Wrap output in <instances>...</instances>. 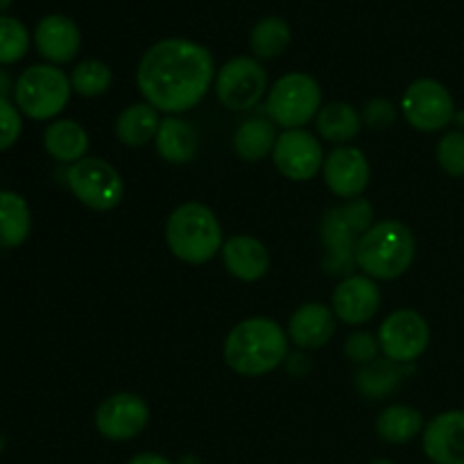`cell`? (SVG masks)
Segmentation results:
<instances>
[{
  "mask_svg": "<svg viewBox=\"0 0 464 464\" xmlns=\"http://www.w3.org/2000/svg\"><path fill=\"white\" fill-rule=\"evenodd\" d=\"M216 80V62L208 48L190 39H163L150 45L136 68V86L157 111H190L207 98Z\"/></svg>",
  "mask_w": 464,
  "mask_h": 464,
  "instance_id": "1",
  "label": "cell"
},
{
  "mask_svg": "<svg viewBox=\"0 0 464 464\" xmlns=\"http://www.w3.org/2000/svg\"><path fill=\"white\" fill-rule=\"evenodd\" d=\"M288 358V334L270 317L238 322L225 340V362L240 376H266Z\"/></svg>",
  "mask_w": 464,
  "mask_h": 464,
  "instance_id": "2",
  "label": "cell"
},
{
  "mask_svg": "<svg viewBox=\"0 0 464 464\" xmlns=\"http://www.w3.org/2000/svg\"><path fill=\"white\" fill-rule=\"evenodd\" d=\"M417 240L411 227L399 220H381L356 245V266L374 281H392L411 270Z\"/></svg>",
  "mask_w": 464,
  "mask_h": 464,
  "instance_id": "3",
  "label": "cell"
},
{
  "mask_svg": "<svg viewBox=\"0 0 464 464\" xmlns=\"http://www.w3.org/2000/svg\"><path fill=\"white\" fill-rule=\"evenodd\" d=\"M166 243L179 261L204 266L222 252V227L216 213L199 202H186L166 222Z\"/></svg>",
  "mask_w": 464,
  "mask_h": 464,
  "instance_id": "4",
  "label": "cell"
},
{
  "mask_svg": "<svg viewBox=\"0 0 464 464\" xmlns=\"http://www.w3.org/2000/svg\"><path fill=\"white\" fill-rule=\"evenodd\" d=\"M71 93V75L53 63H34L16 77L14 104L30 121L53 122L68 107Z\"/></svg>",
  "mask_w": 464,
  "mask_h": 464,
  "instance_id": "5",
  "label": "cell"
},
{
  "mask_svg": "<svg viewBox=\"0 0 464 464\" xmlns=\"http://www.w3.org/2000/svg\"><path fill=\"white\" fill-rule=\"evenodd\" d=\"M322 109V89L308 72H288L272 84L266 111L276 127L304 130Z\"/></svg>",
  "mask_w": 464,
  "mask_h": 464,
  "instance_id": "6",
  "label": "cell"
},
{
  "mask_svg": "<svg viewBox=\"0 0 464 464\" xmlns=\"http://www.w3.org/2000/svg\"><path fill=\"white\" fill-rule=\"evenodd\" d=\"M66 184L77 202L91 211H113L125 198L121 172L98 157H86L68 166Z\"/></svg>",
  "mask_w": 464,
  "mask_h": 464,
  "instance_id": "7",
  "label": "cell"
},
{
  "mask_svg": "<svg viewBox=\"0 0 464 464\" xmlns=\"http://www.w3.org/2000/svg\"><path fill=\"white\" fill-rule=\"evenodd\" d=\"M401 113L417 131H440L456 118V102L442 82L420 77L403 91Z\"/></svg>",
  "mask_w": 464,
  "mask_h": 464,
  "instance_id": "8",
  "label": "cell"
},
{
  "mask_svg": "<svg viewBox=\"0 0 464 464\" xmlns=\"http://www.w3.org/2000/svg\"><path fill=\"white\" fill-rule=\"evenodd\" d=\"M267 91V72L254 57H234L218 71L216 95L229 111L256 107Z\"/></svg>",
  "mask_w": 464,
  "mask_h": 464,
  "instance_id": "9",
  "label": "cell"
},
{
  "mask_svg": "<svg viewBox=\"0 0 464 464\" xmlns=\"http://www.w3.org/2000/svg\"><path fill=\"white\" fill-rule=\"evenodd\" d=\"M429 322L412 308L394 311L379 329V344L385 358L397 365H412L429 349Z\"/></svg>",
  "mask_w": 464,
  "mask_h": 464,
  "instance_id": "10",
  "label": "cell"
},
{
  "mask_svg": "<svg viewBox=\"0 0 464 464\" xmlns=\"http://www.w3.org/2000/svg\"><path fill=\"white\" fill-rule=\"evenodd\" d=\"M324 159L322 143L306 130H285L272 150L276 170L293 181L313 179L324 166Z\"/></svg>",
  "mask_w": 464,
  "mask_h": 464,
  "instance_id": "11",
  "label": "cell"
},
{
  "mask_svg": "<svg viewBox=\"0 0 464 464\" xmlns=\"http://www.w3.org/2000/svg\"><path fill=\"white\" fill-rule=\"evenodd\" d=\"M150 421V408L143 397L118 392L104 399L95 411V429L111 442H127L139 438Z\"/></svg>",
  "mask_w": 464,
  "mask_h": 464,
  "instance_id": "12",
  "label": "cell"
},
{
  "mask_svg": "<svg viewBox=\"0 0 464 464\" xmlns=\"http://www.w3.org/2000/svg\"><path fill=\"white\" fill-rule=\"evenodd\" d=\"M322 175L331 193L343 199H356L365 193L370 184V161L365 152L353 145H340L334 152L326 154Z\"/></svg>",
  "mask_w": 464,
  "mask_h": 464,
  "instance_id": "13",
  "label": "cell"
},
{
  "mask_svg": "<svg viewBox=\"0 0 464 464\" xmlns=\"http://www.w3.org/2000/svg\"><path fill=\"white\" fill-rule=\"evenodd\" d=\"M322 243H324L326 254L322 267L326 270V275L334 276H352L353 267L356 266V245L358 236L353 234L352 227L347 225L343 216V208L334 207L324 213L320 225Z\"/></svg>",
  "mask_w": 464,
  "mask_h": 464,
  "instance_id": "14",
  "label": "cell"
},
{
  "mask_svg": "<svg viewBox=\"0 0 464 464\" xmlns=\"http://www.w3.org/2000/svg\"><path fill=\"white\" fill-rule=\"evenodd\" d=\"M381 308V288L372 276H344L334 293V313L344 324L358 326L370 322Z\"/></svg>",
  "mask_w": 464,
  "mask_h": 464,
  "instance_id": "15",
  "label": "cell"
},
{
  "mask_svg": "<svg viewBox=\"0 0 464 464\" xmlns=\"http://www.w3.org/2000/svg\"><path fill=\"white\" fill-rule=\"evenodd\" d=\"M421 449L433 464H464V411H449L421 430Z\"/></svg>",
  "mask_w": 464,
  "mask_h": 464,
  "instance_id": "16",
  "label": "cell"
},
{
  "mask_svg": "<svg viewBox=\"0 0 464 464\" xmlns=\"http://www.w3.org/2000/svg\"><path fill=\"white\" fill-rule=\"evenodd\" d=\"M36 53L53 66L72 62L80 53L82 34L77 23L63 14H48L34 27Z\"/></svg>",
  "mask_w": 464,
  "mask_h": 464,
  "instance_id": "17",
  "label": "cell"
},
{
  "mask_svg": "<svg viewBox=\"0 0 464 464\" xmlns=\"http://www.w3.org/2000/svg\"><path fill=\"white\" fill-rule=\"evenodd\" d=\"M222 261H225L227 272L245 284L263 279L270 270V252L266 245L254 236H231L222 245Z\"/></svg>",
  "mask_w": 464,
  "mask_h": 464,
  "instance_id": "18",
  "label": "cell"
},
{
  "mask_svg": "<svg viewBox=\"0 0 464 464\" xmlns=\"http://www.w3.org/2000/svg\"><path fill=\"white\" fill-rule=\"evenodd\" d=\"M335 313L334 308L324 306L320 302L302 304L293 313L288 322V338L290 343L297 344L299 349H320L334 338L335 334Z\"/></svg>",
  "mask_w": 464,
  "mask_h": 464,
  "instance_id": "19",
  "label": "cell"
},
{
  "mask_svg": "<svg viewBox=\"0 0 464 464\" xmlns=\"http://www.w3.org/2000/svg\"><path fill=\"white\" fill-rule=\"evenodd\" d=\"M89 145V131L71 118H57L44 131L45 152L57 163L72 166V163L82 161V159H86Z\"/></svg>",
  "mask_w": 464,
  "mask_h": 464,
  "instance_id": "20",
  "label": "cell"
},
{
  "mask_svg": "<svg viewBox=\"0 0 464 464\" xmlns=\"http://www.w3.org/2000/svg\"><path fill=\"white\" fill-rule=\"evenodd\" d=\"M154 145H157V154L163 161L172 163V166H184V163L193 161L195 154H198V131L184 118L168 116L161 121Z\"/></svg>",
  "mask_w": 464,
  "mask_h": 464,
  "instance_id": "21",
  "label": "cell"
},
{
  "mask_svg": "<svg viewBox=\"0 0 464 464\" xmlns=\"http://www.w3.org/2000/svg\"><path fill=\"white\" fill-rule=\"evenodd\" d=\"M32 234L30 204L16 190H0V249H16Z\"/></svg>",
  "mask_w": 464,
  "mask_h": 464,
  "instance_id": "22",
  "label": "cell"
},
{
  "mask_svg": "<svg viewBox=\"0 0 464 464\" xmlns=\"http://www.w3.org/2000/svg\"><path fill=\"white\" fill-rule=\"evenodd\" d=\"M159 127H161V118L157 109L148 102H136L118 116L116 136L127 148H143L157 139Z\"/></svg>",
  "mask_w": 464,
  "mask_h": 464,
  "instance_id": "23",
  "label": "cell"
},
{
  "mask_svg": "<svg viewBox=\"0 0 464 464\" xmlns=\"http://www.w3.org/2000/svg\"><path fill=\"white\" fill-rule=\"evenodd\" d=\"M411 372V365H397L390 358H376V361L361 365L356 372V388L367 399H388L394 390L401 385L403 376Z\"/></svg>",
  "mask_w": 464,
  "mask_h": 464,
  "instance_id": "24",
  "label": "cell"
},
{
  "mask_svg": "<svg viewBox=\"0 0 464 464\" xmlns=\"http://www.w3.org/2000/svg\"><path fill=\"white\" fill-rule=\"evenodd\" d=\"M275 127V122L266 121V118L245 121L234 134V152L243 161H263L266 157H270L276 145V139H279Z\"/></svg>",
  "mask_w": 464,
  "mask_h": 464,
  "instance_id": "25",
  "label": "cell"
},
{
  "mask_svg": "<svg viewBox=\"0 0 464 464\" xmlns=\"http://www.w3.org/2000/svg\"><path fill=\"white\" fill-rule=\"evenodd\" d=\"M317 134L329 143H349L361 134L362 116L347 102H331L320 109L315 118Z\"/></svg>",
  "mask_w": 464,
  "mask_h": 464,
  "instance_id": "26",
  "label": "cell"
},
{
  "mask_svg": "<svg viewBox=\"0 0 464 464\" xmlns=\"http://www.w3.org/2000/svg\"><path fill=\"white\" fill-rule=\"evenodd\" d=\"M424 430V417L411 406H390L376 420V433L388 444H406Z\"/></svg>",
  "mask_w": 464,
  "mask_h": 464,
  "instance_id": "27",
  "label": "cell"
},
{
  "mask_svg": "<svg viewBox=\"0 0 464 464\" xmlns=\"http://www.w3.org/2000/svg\"><path fill=\"white\" fill-rule=\"evenodd\" d=\"M293 41L288 21L281 16H263L249 32V48L256 59H276Z\"/></svg>",
  "mask_w": 464,
  "mask_h": 464,
  "instance_id": "28",
  "label": "cell"
},
{
  "mask_svg": "<svg viewBox=\"0 0 464 464\" xmlns=\"http://www.w3.org/2000/svg\"><path fill=\"white\" fill-rule=\"evenodd\" d=\"M111 68L100 59H84L77 63L71 72V86L82 98H98L104 95L111 86Z\"/></svg>",
  "mask_w": 464,
  "mask_h": 464,
  "instance_id": "29",
  "label": "cell"
},
{
  "mask_svg": "<svg viewBox=\"0 0 464 464\" xmlns=\"http://www.w3.org/2000/svg\"><path fill=\"white\" fill-rule=\"evenodd\" d=\"M32 36L18 18L0 14V66L18 63L30 53Z\"/></svg>",
  "mask_w": 464,
  "mask_h": 464,
  "instance_id": "30",
  "label": "cell"
},
{
  "mask_svg": "<svg viewBox=\"0 0 464 464\" xmlns=\"http://www.w3.org/2000/svg\"><path fill=\"white\" fill-rule=\"evenodd\" d=\"M440 168L451 177H464V131H449L435 148Z\"/></svg>",
  "mask_w": 464,
  "mask_h": 464,
  "instance_id": "31",
  "label": "cell"
},
{
  "mask_svg": "<svg viewBox=\"0 0 464 464\" xmlns=\"http://www.w3.org/2000/svg\"><path fill=\"white\" fill-rule=\"evenodd\" d=\"M23 134V113L18 111L12 100H0V152L18 143Z\"/></svg>",
  "mask_w": 464,
  "mask_h": 464,
  "instance_id": "32",
  "label": "cell"
},
{
  "mask_svg": "<svg viewBox=\"0 0 464 464\" xmlns=\"http://www.w3.org/2000/svg\"><path fill=\"white\" fill-rule=\"evenodd\" d=\"M379 338L367 331H358V334H352L344 343V353H347L349 361L358 362V365H367V362L376 361L379 358Z\"/></svg>",
  "mask_w": 464,
  "mask_h": 464,
  "instance_id": "33",
  "label": "cell"
},
{
  "mask_svg": "<svg viewBox=\"0 0 464 464\" xmlns=\"http://www.w3.org/2000/svg\"><path fill=\"white\" fill-rule=\"evenodd\" d=\"M340 208H343L344 220H347V225L352 227V231L358 236V238H361L362 234H367V231L376 225L374 208H372V204L367 202V199L362 198L347 199Z\"/></svg>",
  "mask_w": 464,
  "mask_h": 464,
  "instance_id": "34",
  "label": "cell"
},
{
  "mask_svg": "<svg viewBox=\"0 0 464 464\" xmlns=\"http://www.w3.org/2000/svg\"><path fill=\"white\" fill-rule=\"evenodd\" d=\"M362 122L372 130H388L397 122V107L388 98H374L362 109Z\"/></svg>",
  "mask_w": 464,
  "mask_h": 464,
  "instance_id": "35",
  "label": "cell"
},
{
  "mask_svg": "<svg viewBox=\"0 0 464 464\" xmlns=\"http://www.w3.org/2000/svg\"><path fill=\"white\" fill-rule=\"evenodd\" d=\"M127 464H175L168 460L166 456H159V453H136Z\"/></svg>",
  "mask_w": 464,
  "mask_h": 464,
  "instance_id": "36",
  "label": "cell"
},
{
  "mask_svg": "<svg viewBox=\"0 0 464 464\" xmlns=\"http://www.w3.org/2000/svg\"><path fill=\"white\" fill-rule=\"evenodd\" d=\"M14 84H16V82L12 80V75H9L5 68H0V100H9V93L14 95Z\"/></svg>",
  "mask_w": 464,
  "mask_h": 464,
  "instance_id": "37",
  "label": "cell"
},
{
  "mask_svg": "<svg viewBox=\"0 0 464 464\" xmlns=\"http://www.w3.org/2000/svg\"><path fill=\"white\" fill-rule=\"evenodd\" d=\"M179 464H202V462H199L198 456H184L179 460Z\"/></svg>",
  "mask_w": 464,
  "mask_h": 464,
  "instance_id": "38",
  "label": "cell"
},
{
  "mask_svg": "<svg viewBox=\"0 0 464 464\" xmlns=\"http://www.w3.org/2000/svg\"><path fill=\"white\" fill-rule=\"evenodd\" d=\"M12 3H14V0H0V14L7 12V7H9V5H12Z\"/></svg>",
  "mask_w": 464,
  "mask_h": 464,
  "instance_id": "39",
  "label": "cell"
},
{
  "mask_svg": "<svg viewBox=\"0 0 464 464\" xmlns=\"http://www.w3.org/2000/svg\"><path fill=\"white\" fill-rule=\"evenodd\" d=\"M370 464H394L392 460H383V458H381V460H374V462H370Z\"/></svg>",
  "mask_w": 464,
  "mask_h": 464,
  "instance_id": "40",
  "label": "cell"
},
{
  "mask_svg": "<svg viewBox=\"0 0 464 464\" xmlns=\"http://www.w3.org/2000/svg\"><path fill=\"white\" fill-rule=\"evenodd\" d=\"M3 449H5V438L0 435V453H3Z\"/></svg>",
  "mask_w": 464,
  "mask_h": 464,
  "instance_id": "41",
  "label": "cell"
}]
</instances>
